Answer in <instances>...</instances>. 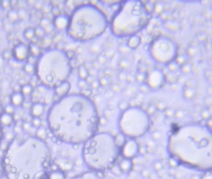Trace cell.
<instances>
[{"label": "cell", "mask_w": 212, "mask_h": 179, "mask_svg": "<svg viewBox=\"0 0 212 179\" xmlns=\"http://www.w3.org/2000/svg\"><path fill=\"white\" fill-rule=\"evenodd\" d=\"M100 118L93 102L82 94L62 97L50 108L49 129L59 141L70 144H84L96 133Z\"/></svg>", "instance_id": "6da1fadb"}, {"label": "cell", "mask_w": 212, "mask_h": 179, "mask_svg": "<svg viewBox=\"0 0 212 179\" xmlns=\"http://www.w3.org/2000/svg\"><path fill=\"white\" fill-rule=\"evenodd\" d=\"M51 162V152L44 140L16 136L4 150L1 166L7 179H42Z\"/></svg>", "instance_id": "7a4b0ae2"}, {"label": "cell", "mask_w": 212, "mask_h": 179, "mask_svg": "<svg viewBox=\"0 0 212 179\" xmlns=\"http://www.w3.org/2000/svg\"><path fill=\"white\" fill-rule=\"evenodd\" d=\"M167 150L176 162L200 171L212 170V129L192 122L175 127L167 141Z\"/></svg>", "instance_id": "3957f363"}, {"label": "cell", "mask_w": 212, "mask_h": 179, "mask_svg": "<svg viewBox=\"0 0 212 179\" xmlns=\"http://www.w3.org/2000/svg\"><path fill=\"white\" fill-rule=\"evenodd\" d=\"M107 26L105 14L96 6L87 4L79 6L73 11L67 30L73 39L85 42L101 35Z\"/></svg>", "instance_id": "277c9868"}, {"label": "cell", "mask_w": 212, "mask_h": 179, "mask_svg": "<svg viewBox=\"0 0 212 179\" xmlns=\"http://www.w3.org/2000/svg\"><path fill=\"white\" fill-rule=\"evenodd\" d=\"M120 152V149L116 144L115 137L103 132L96 133L84 143L82 157L92 171L100 172L112 167Z\"/></svg>", "instance_id": "5b68a950"}, {"label": "cell", "mask_w": 212, "mask_h": 179, "mask_svg": "<svg viewBox=\"0 0 212 179\" xmlns=\"http://www.w3.org/2000/svg\"><path fill=\"white\" fill-rule=\"evenodd\" d=\"M35 72L43 86L56 89L67 81L70 76V59L63 51L48 49L39 56L35 65Z\"/></svg>", "instance_id": "8992f818"}, {"label": "cell", "mask_w": 212, "mask_h": 179, "mask_svg": "<svg viewBox=\"0 0 212 179\" xmlns=\"http://www.w3.org/2000/svg\"><path fill=\"white\" fill-rule=\"evenodd\" d=\"M150 19V12L143 2L124 1L112 19L111 30L117 37L132 36L146 27Z\"/></svg>", "instance_id": "52a82bcc"}, {"label": "cell", "mask_w": 212, "mask_h": 179, "mask_svg": "<svg viewBox=\"0 0 212 179\" xmlns=\"http://www.w3.org/2000/svg\"><path fill=\"white\" fill-rule=\"evenodd\" d=\"M149 124L148 114L139 107L126 109L121 114L119 121L121 133L132 139L144 135L148 131Z\"/></svg>", "instance_id": "ba28073f"}, {"label": "cell", "mask_w": 212, "mask_h": 179, "mask_svg": "<svg viewBox=\"0 0 212 179\" xmlns=\"http://www.w3.org/2000/svg\"><path fill=\"white\" fill-rule=\"evenodd\" d=\"M150 53L156 62L169 64L177 57L178 46L176 42L170 37L160 36L152 43Z\"/></svg>", "instance_id": "9c48e42d"}, {"label": "cell", "mask_w": 212, "mask_h": 179, "mask_svg": "<svg viewBox=\"0 0 212 179\" xmlns=\"http://www.w3.org/2000/svg\"><path fill=\"white\" fill-rule=\"evenodd\" d=\"M148 85L153 89H158L163 85L166 80V77L160 69H154L148 76Z\"/></svg>", "instance_id": "30bf717a"}, {"label": "cell", "mask_w": 212, "mask_h": 179, "mask_svg": "<svg viewBox=\"0 0 212 179\" xmlns=\"http://www.w3.org/2000/svg\"><path fill=\"white\" fill-rule=\"evenodd\" d=\"M30 51L29 46L24 43L19 42L14 46L12 51V55L15 60L22 62L27 59L30 56Z\"/></svg>", "instance_id": "8fae6325"}, {"label": "cell", "mask_w": 212, "mask_h": 179, "mask_svg": "<svg viewBox=\"0 0 212 179\" xmlns=\"http://www.w3.org/2000/svg\"><path fill=\"white\" fill-rule=\"evenodd\" d=\"M139 146L134 139H130L126 141L121 148V153L124 158L131 159L135 157L139 152Z\"/></svg>", "instance_id": "7c38bea8"}, {"label": "cell", "mask_w": 212, "mask_h": 179, "mask_svg": "<svg viewBox=\"0 0 212 179\" xmlns=\"http://www.w3.org/2000/svg\"><path fill=\"white\" fill-rule=\"evenodd\" d=\"M45 110V105L41 102L37 101L33 103L30 107V115L33 118H40Z\"/></svg>", "instance_id": "4fadbf2b"}, {"label": "cell", "mask_w": 212, "mask_h": 179, "mask_svg": "<svg viewBox=\"0 0 212 179\" xmlns=\"http://www.w3.org/2000/svg\"><path fill=\"white\" fill-rule=\"evenodd\" d=\"M69 22V18L65 14H59L56 16L54 21L55 26L59 29L67 28Z\"/></svg>", "instance_id": "5bb4252c"}, {"label": "cell", "mask_w": 212, "mask_h": 179, "mask_svg": "<svg viewBox=\"0 0 212 179\" xmlns=\"http://www.w3.org/2000/svg\"><path fill=\"white\" fill-rule=\"evenodd\" d=\"M72 179H106L104 176L99 174L97 171H89L79 175Z\"/></svg>", "instance_id": "9a60e30c"}, {"label": "cell", "mask_w": 212, "mask_h": 179, "mask_svg": "<svg viewBox=\"0 0 212 179\" xmlns=\"http://www.w3.org/2000/svg\"><path fill=\"white\" fill-rule=\"evenodd\" d=\"M10 100L14 106H21L24 101V95L21 91L14 92L10 97Z\"/></svg>", "instance_id": "2e32d148"}, {"label": "cell", "mask_w": 212, "mask_h": 179, "mask_svg": "<svg viewBox=\"0 0 212 179\" xmlns=\"http://www.w3.org/2000/svg\"><path fill=\"white\" fill-rule=\"evenodd\" d=\"M54 89L56 93L62 98L68 95V93L70 89V84L68 82L65 81Z\"/></svg>", "instance_id": "e0dca14e"}, {"label": "cell", "mask_w": 212, "mask_h": 179, "mask_svg": "<svg viewBox=\"0 0 212 179\" xmlns=\"http://www.w3.org/2000/svg\"><path fill=\"white\" fill-rule=\"evenodd\" d=\"M13 115L3 112L0 115V123L4 126H10L14 121Z\"/></svg>", "instance_id": "ac0fdd59"}, {"label": "cell", "mask_w": 212, "mask_h": 179, "mask_svg": "<svg viewBox=\"0 0 212 179\" xmlns=\"http://www.w3.org/2000/svg\"><path fill=\"white\" fill-rule=\"evenodd\" d=\"M133 168V162L130 159L124 158L120 164V169L123 172H129Z\"/></svg>", "instance_id": "d6986e66"}, {"label": "cell", "mask_w": 212, "mask_h": 179, "mask_svg": "<svg viewBox=\"0 0 212 179\" xmlns=\"http://www.w3.org/2000/svg\"><path fill=\"white\" fill-rule=\"evenodd\" d=\"M140 43H141V38L137 35H134L131 36V37L129 38L128 42V45L130 48L135 49L139 46Z\"/></svg>", "instance_id": "ffe728a7"}, {"label": "cell", "mask_w": 212, "mask_h": 179, "mask_svg": "<svg viewBox=\"0 0 212 179\" xmlns=\"http://www.w3.org/2000/svg\"><path fill=\"white\" fill-rule=\"evenodd\" d=\"M48 179H65V176L62 171L56 170L50 174Z\"/></svg>", "instance_id": "44dd1931"}, {"label": "cell", "mask_w": 212, "mask_h": 179, "mask_svg": "<svg viewBox=\"0 0 212 179\" xmlns=\"http://www.w3.org/2000/svg\"><path fill=\"white\" fill-rule=\"evenodd\" d=\"M34 91V87L30 84H25L21 86V92L25 95H30Z\"/></svg>", "instance_id": "7402d4cb"}, {"label": "cell", "mask_w": 212, "mask_h": 179, "mask_svg": "<svg viewBox=\"0 0 212 179\" xmlns=\"http://www.w3.org/2000/svg\"><path fill=\"white\" fill-rule=\"evenodd\" d=\"M7 16H8V19L12 22H16L19 19L18 11L14 9H11L9 11V12L8 13Z\"/></svg>", "instance_id": "603a6c76"}, {"label": "cell", "mask_w": 212, "mask_h": 179, "mask_svg": "<svg viewBox=\"0 0 212 179\" xmlns=\"http://www.w3.org/2000/svg\"><path fill=\"white\" fill-rule=\"evenodd\" d=\"M115 142H116L117 145L120 149H121L126 142V136L121 133V134H119L117 137H115Z\"/></svg>", "instance_id": "cb8c5ba5"}, {"label": "cell", "mask_w": 212, "mask_h": 179, "mask_svg": "<svg viewBox=\"0 0 212 179\" xmlns=\"http://www.w3.org/2000/svg\"><path fill=\"white\" fill-rule=\"evenodd\" d=\"M35 35V28L30 27L26 28L24 31V37L27 40H31Z\"/></svg>", "instance_id": "d4e9b609"}, {"label": "cell", "mask_w": 212, "mask_h": 179, "mask_svg": "<svg viewBox=\"0 0 212 179\" xmlns=\"http://www.w3.org/2000/svg\"><path fill=\"white\" fill-rule=\"evenodd\" d=\"M47 136V131L44 127H39L36 132V137L44 141Z\"/></svg>", "instance_id": "484cf974"}, {"label": "cell", "mask_w": 212, "mask_h": 179, "mask_svg": "<svg viewBox=\"0 0 212 179\" xmlns=\"http://www.w3.org/2000/svg\"><path fill=\"white\" fill-rule=\"evenodd\" d=\"M195 94V89L193 87H187L184 91V96L187 99H192Z\"/></svg>", "instance_id": "4316f807"}, {"label": "cell", "mask_w": 212, "mask_h": 179, "mask_svg": "<svg viewBox=\"0 0 212 179\" xmlns=\"http://www.w3.org/2000/svg\"><path fill=\"white\" fill-rule=\"evenodd\" d=\"M29 48H30V53H31L33 56H37L39 55L40 49L37 44H35V43H31L29 46Z\"/></svg>", "instance_id": "83f0119b"}, {"label": "cell", "mask_w": 212, "mask_h": 179, "mask_svg": "<svg viewBox=\"0 0 212 179\" xmlns=\"http://www.w3.org/2000/svg\"><path fill=\"white\" fill-rule=\"evenodd\" d=\"M79 75L80 76V77L82 79L85 80L87 77V76L89 75V72L87 71V69L84 66H81V67H80V68H79Z\"/></svg>", "instance_id": "f1b7e54d"}, {"label": "cell", "mask_w": 212, "mask_h": 179, "mask_svg": "<svg viewBox=\"0 0 212 179\" xmlns=\"http://www.w3.org/2000/svg\"><path fill=\"white\" fill-rule=\"evenodd\" d=\"M24 70L28 73H32L35 71V66L30 62H27L24 66Z\"/></svg>", "instance_id": "f546056e"}, {"label": "cell", "mask_w": 212, "mask_h": 179, "mask_svg": "<svg viewBox=\"0 0 212 179\" xmlns=\"http://www.w3.org/2000/svg\"><path fill=\"white\" fill-rule=\"evenodd\" d=\"M179 64L176 61H173L171 63H169L168 64V67L169 68V69L172 71H175V70H177V69L179 68Z\"/></svg>", "instance_id": "4dcf8cb0"}, {"label": "cell", "mask_w": 212, "mask_h": 179, "mask_svg": "<svg viewBox=\"0 0 212 179\" xmlns=\"http://www.w3.org/2000/svg\"><path fill=\"white\" fill-rule=\"evenodd\" d=\"M41 26H42L45 30H46V28L49 27L50 26V21L48 18H43L42 20H41Z\"/></svg>", "instance_id": "1f68e13d"}, {"label": "cell", "mask_w": 212, "mask_h": 179, "mask_svg": "<svg viewBox=\"0 0 212 179\" xmlns=\"http://www.w3.org/2000/svg\"><path fill=\"white\" fill-rule=\"evenodd\" d=\"M35 35L39 37L44 35L46 32L45 30L41 26H38L36 28H35Z\"/></svg>", "instance_id": "d6a6232c"}, {"label": "cell", "mask_w": 212, "mask_h": 179, "mask_svg": "<svg viewBox=\"0 0 212 179\" xmlns=\"http://www.w3.org/2000/svg\"><path fill=\"white\" fill-rule=\"evenodd\" d=\"M14 111V106L12 104H9L5 106L4 112L13 115Z\"/></svg>", "instance_id": "836d02e7"}, {"label": "cell", "mask_w": 212, "mask_h": 179, "mask_svg": "<svg viewBox=\"0 0 212 179\" xmlns=\"http://www.w3.org/2000/svg\"><path fill=\"white\" fill-rule=\"evenodd\" d=\"M42 121L40 118H33L32 121V125L36 127H39L41 126Z\"/></svg>", "instance_id": "e575fe53"}, {"label": "cell", "mask_w": 212, "mask_h": 179, "mask_svg": "<svg viewBox=\"0 0 212 179\" xmlns=\"http://www.w3.org/2000/svg\"><path fill=\"white\" fill-rule=\"evenodd\" d=\"M12 56H13L12 52L8 50H6L3 52V57L4 59L9 60Z\"/></svg>", "instance_id": "d590c367"}, {"label": "cell", "mask_w": 212, "mask_h": 179, "mask_svg": "<svg viewBox=\"0 0 212 179\" xmlns=\"http://www.w3.org/2000/svg\"><path fill=\"white\" fill-rule=\"evenodd\" d=\"M192 69V65L190 63H184L182 66V70L183 72H184L185 73H188L191 71Z\"/></svg>", "instance_id": "8d00e7d4"}, {"label": "cell", "mask_w": 212, "mask_h": 179, "mask_svg": "<svg viewBox=\"0 0 212 179\" xmlns=\"http://www.w3.org/2000/svg\"><path fill=\"white\" fill-rule=\"evenodd\" d=\"M11 1H8V0H4L0 2V5L2 6L3 8L4 9H6L8 7H9L11 6Z\"/></svg>", "instance_id": "74e56055"}, {"label": "cell", "mask_w": 212, "mask_h": 179, "mask_svg": "<svg viewBox=\"0 0 212 179\" xmlns=\"http://www.w3.org/2000/svg\"><path fill=\"white\" fill-rule=\"evenodd\" d=\"M31 126H32V124H30V122H23V124L22 125V128H23V130L28 131L30 130Z\"/></svg>", "instance_id": "f35d334b"}, {"label": "cell", "mask_w": 212, "mask_h": 179, "mask_svg": "<svg viewBox=\"0 0 212 179\" xmlns=\"http://www.w3.org/2000/svg\"><path fill=\"white\" fill-rule=\"evenodd\" d=\"M13 131H14V133L16 134H19L21 133V131H23V128H22V126H18V125H15L14 128H13Z\"/></svg>", "instance_id": "ab89813d"}, {"label": "cell", "mask_w": 212, "mask_h": 179, "mask_svg": "<svg viewBox=\"0 0 212 179\" xmlns=\"http://www.w3.org/2000/svg\"><path fill=\"white\" fill-rule=\"evenodd\" d=\"M3 130H2V128L0 126V144L2 141V139H3Z\"/></svg>", "instance_id": "60d3db41"}, {"label": "cell", "mask_w": 212, "mask_h": 179, "mask_svg": "<svg viewBox=\"0 0 212 179\" xmlns=\"http://www.w3.org/2000/svg\"><path fill=\"white\" fill-rule=\"evenodd\" d=\"M3 106L2 103L0 101V115L3 113Z\"/></svg>", "instance_id": "b9f144b4"}, {"label": "cell", "mask_w": 212, "mask_h": 179, "mask_svg": "<svg viewBox=\"0 0 212 179\" xmlns=\"http://www.w3.org/2000/svg\"><path fill=\"white\" fill-rule=\"evenodd\" d=\"M2 24H3V21L0 19V26H1Z\"/></svg>", "instance_id": "7bdbcfd3"}]
</instances>
